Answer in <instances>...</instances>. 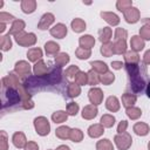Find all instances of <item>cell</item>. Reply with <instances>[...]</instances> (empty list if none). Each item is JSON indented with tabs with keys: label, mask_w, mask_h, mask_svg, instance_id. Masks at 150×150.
Segmentation results:
<instances>
[{
	"label": "cell",
	"mask_w": 150,
	"mask_h": 150,
	"mask_svg": "<svg viewBox=\"0 0 150 150\" xmlns=\"http://www.w3.org/2000/svg\"><path fill=\"white\" fill-rule=\"evenodd\" d=\"M125 70L129 76V84L131 90L135 94H141L146 88V79H148V71L144 63H135V64H127Z\"/></svg>",
	"instance_id": "cell-1"
},
{
	"label": "cell",
	"mask_w": 150,
	"mask_h": 150,
	"mask_svg": "<svg viewBox=\"0 0 150 150\" xmlns=\"http://www.w3.org/2000/svg\"><path fill=\"white\" fill-rule=\"evenodd\" d=\"M1 101H2V109H5L6 107H12L18 103H21V97L19 95L18 89L1 88Z\"/></svg>",
	"instance_id": "cell-2"
},
{
	"label": "cell",
	"mask_w": 150,
	"mask_h": 150,
	"mask_svg": "<svg viewBox=\"0 0 150 150\" xmlns=\"http://www.w3.org/2000/svg\"><path fill=\"white\" fill-rule=\"evenodd\" d=\"M34 128L38 135L40 136H47L50 132V123L45 116H38L34 118Z\"/></svg>",
	"instance_id": "cell-3"
},
{
	"label": "cell",
	"mask_w": 150,
	"mask_h": 150,
	"mask_svg": "<svg viewBox=\"0 0 150 150\" xmlns=\"http://www.w3.org/2000/svg\"><path fill=\"white\" fill-rule=\"evenodd\" d=\"M114 143L118 150H128L132 144V137L127 131L123 134H117L114 137Z\"/></svg>",
	"instance_id": "cell-4"
},
{
	"label": "cell",
	"mask_w": 150,
	"mask_h": 150,
	"mask_svg": "<svg viewBox=\"0 0 150 150\" xmlns=\"http://www.w3.org/2000/svg\"><path fill=\"white\" fill-rule=\"evenodd\" d=\"M15 42L21 47H32L36 43V35L34 33H26L22 32L14 36Z\"/></svg>",
	"instance_id": "cell-5"
},
{
	"label": "cell",
	"mask_w": 150,
	"mask_h": 150,
	"mask_svg": "<svg viewBox=\"0 0 150 150\" xmlns=\"http://www.w3.org/2000/svg\"><path fill=\"white\" fill-rule=\"evenodd\" d=\"M18 91H19V95L21 97V105H22V108L26 109V110L33 109L34 108V101L32 100V94L26 89V87L22 83L18 88Z\"/></svg>",
	"instance_id": "cell-6"
},
{
	"label": "cell",
	"mask_w": 150,
	"mask_h": 150,
	"mask_svg": "<svg viewBox=\"0 0 150 150\" xmlns=\"http://www.w3.org/2000/svg\"><path fill=\"white\" fill-rule=\"evenodd\" d=\"M21 84L19 76L15 73H9L5 77L1 79V88H14L18 89Z\"/></svg>",
	"instance_id": "cell-7"
},
{
	"label": "cell",
	"mask_w": 150,
	"mask_h": 150,
	"mask_svg": "<svg viewBox=\"0 0 150 150\" xmlns=\"http://www.w3.org/2000/svg\"><path fill=\"white\" fill-rule=\"evenodd\" d=\"M32 71V67L29 64V62L25 61V60H20L15 63L14 66V73L19 76V77H28L30 75Z\"/></svg>",
	"instance_id": "cell-8"
},
{
	"label": "cell",
	"mask_w": 150,
	"mask_h": 150,
	"mask_svg": "<svg viewBox=\"0 0 150 150\" xmlns=\"http://www.w3.org/2000/svg\"><path fill=\"white\" fill-rule=\"evenodd\" d=\"M124 20L128 22V23H136L139 21L141 19V13H139V9L137 7H130L129 9H127L124 13Z\"/></svg>",
	"instance_id": "cell-9"
},
{
	"label": "cell",
	"mask_w": 150,
	"mask_h": 150,
	"mask_svg": "<svg viewBox=\"0 0 150 150\" xmlns=\"http://www.w3.org/2000/svg\"><path fill=\"white\" fill-rule=\"evenodd\" d=\"M88 98H89V101H90L91 104L98 105L103 101V91L100 88H97V87H93L88 91Z\"/></svg>",
	"instance_id": "cell-10"
},
{
	"label": "cell",
	"mask_w": 150,
	"mask_h": 150,
	"mask_svg": "<svg viewBox=\"0 0 150 150\" xmlns=\"http://www.w3.org/2000/svg\"><path fill=\"white\" fill-rule=\"evenodd\" d=\"M54 21H55V16L53 13H45L38 23V28L41 30H45V29L49 28L54 23Z\"/></svg>",
	"instance_id": "cell-11"
},
{
	"label": "cell",
	"mask_w": 150,
	"mask_h": 150,
	"mask_svg": "<svg viewBox=\"0 0 150 150\" xmlns=\"http://www.w3.org/2000/svg\"><path fill=\"white\" fill-rule=\"evenodd\" d=\"M49 33H50L52 36H54L56 39H63V38H66V35L68 33V29H67L66 25L60 22V23H56L55 26H53L49 29Z\"/></svg>",
	"instance_id": "cell-12"
},
{
	"label": "cell",
	"mask_w": 150,
	"mask_h": 150,
	"mask_svg": "<svg viewBox=\"0 0 150 150\" xmlns=\"http://www.w3.org/2000/svg\"><path fill=\"white\" fill-rule=\"evenodd\" d=\"M98 114V109H97V105H94V104H88L86 107H83L82 109V112H81V116L82 118L84 120H93L97 116Z\"/></svg>",
	"instance_id": "cell-13"
},
{
	"label": "cell",
	"mask_w": 150,
	"mask_h": 150,
	"mask_svg": "<svg viewBox=\"0 0 150 150\" xmlns=\"http://www.w3.org/2000/svg\"><path fill=\"white\" fill-rule=\"evenodd\" d=\"M25 27H26V22H25L23 20L16 19V20H14V21L12 22L11 28H9V30H8V34H9V35H14V36H16L18 34H20V33L23 32Z\"/></svg>",
	"instance_id": "cell-14"
},
{
	"label": "cell",
	"mask_w": 150,
	"mask_h": 150,
	"mask_svg": "<svg viewBox=\"0 0 150 150\" xmlns=\"http://www.w3.org/2000/svg\"><path fill=\"white\" fill-rule=\"evenodd\" d=\"M12 142H13V144H14L15 148L22 149V148H25V145L27 144L26 135H25L22 131H16V132H14L13 136H12Z\"/></svg>",
	"instance_id": "cell-15"
},
{
	"label": "cell",
	"mask_w": 150,
	"mask_h": 150,
	"mask_svg": "<svg viewBox=\"0 0 150 150\" xmlns=\"http://www.w3.org/2000/svg\"><path fill=\"white\" fill-rule=\"evenodd\" d=\"M48 69H49V67H48V64H47L43 60L38 61V62L33 66V73H34L35 76H39V77L47 75Z\"/></svg>",
	"instance_id": "cell-16"
},
{
	"label": "cell",
	"mask_w": 150,
	"mask_h": 150,
	"mask_svg": "<svg viewBox=\"0 0 150 150\" xmlns=\"http://www.w3.org/2000/svg\"><path fill=\"white\" fill-rule=\"evenodd\" d=\"M100 15L110 26H117L120 23V21H121L120 18H118V15L115 14V13H112V12H101Z\"/></svg>",
	"instance_id": "cell-17"
},
{
	"label": "cell",
	"mask_w": 150,
	"mask_h": 150,
	"mask_svg": "<svg viewBox=\"0 0 150 150\" xmlns=\"http://www.w3.org/2000/svg\"><path fill=\"white\" fill-rule=\"evenodd\" d=\"M130 47H131V50L138 53L145 47V41L139 35H134L130 39Z\"/></svg>",
	"instance_id": "cell-18"
},
{
	"label": "cell",
	"mask_w": 150,
	"mask_h": 150,
	"mask_svg": "<svg viewBox=\"0 0 150 150\" xmlns=\"http://www.w3.org/2000/svg\"><path fill=\"white\" fill-rule=\"evenodd\" d=\"M103 132H104V127L101 123L91 124L88 128V135L91 138H98V137H101L103 135Z\"/></svg>",
	"instance_id": "cell-19"
},
{
	"label": "cell",
	"mask_w": 150,
	"mask_h": 150,
	"mask_svg": "<svg viewBox=\"0 0 150 150\" xmlns=\"http://www.w3.org/2000/svg\"><path fill=\"white\" fill-rule=\"evenodd\" d=\"M42 56H43L42 49L39 48V47L30 48V49H28V52H27V59H28V61H30V62H35V63H36L38 61L42 60Z\"/></svg>",
	"instance_id": "cell-20"
},
{
	"label": "cell",
	"mask_w": 150,
	"mask_h": 150,
	"mask_svg": "<svg viewBox=\"0 0 150 150\" xmlns=\"http://www.w3.org/2000/svg\"><path fill=\"white\" fill-rule=\"evenodd\" d=\"M105 108L109 111H111V112L118 111L120 108H121V104H120L118 98L116 96H112V95L109 96V97H107V100H105Z\"/></svg>",
	"instance_id": "cell-21"
},
{
	"label": "cell",
	"mask_w": 150,
	"mask_h": 150,
	"mask_svg": "<svg viewBox=\"0 0 150 150\" xmlns=\"http://www.w3.org/2000/svg\"><path fill=\"white\" fill-rule=\"evenodd\" d=\"M81 94V86H79L75 81L67 83V96L70 98H75Z\"/></svg>",
	"instance_id": "cell-22"
},
{
	"label": "cell",
	"mask_w": 150,
	"mask_h": 150,
	"mask_svg": "<svg viewBox=\"0 0 150 150\" xmlns=\"http://www.w3.org/2000/svg\"><path fill=\"white\" fill-rule=\"evenodd\" d=\"M79 45H80V47H82V48L91 49V48L94 47V45H95V39H94V36H91V35H89V34L82 35V36H80V39H79Z\"/></svg>",
	"instance_id": "cell-23"
},
{
	"label": "cell",
	"mask_w": 150,
	"mask_h": 150,
	"mask_svg": "<svg viewBox=\"0 0 150 150\" xmlns=\"http://www.w3.org/2000/svg\"><path fill=\"white\" fill-rule=\"evenodd\" d=\"M132 130L138 136H146L149 134V131H150V127L144 122H137V123L134 124Z\"/></svg>",
	"instance_id": "cell-24"
},
{
	"label": "cell",
	"mask_w": 150,
	"mask_h": 150,
	"mask_svg": "<svg viewBox=\"0 0 150 150\" xmlns=\"http://www.w3.org/2000/svg\"><path fill=\"white\" fill-rule=\"evenodd\" d=\"M21 9L25 14H32L36 9V1L35 0H22L21 1Z\"/></svg>",
	"instance_id": "cell-25"
},
{
	"label": "cell",
	"mask_w": 150,
	"mask_h": 150,
	"mask_svg": "<svg viewBox=\"0 0 150 150\" xmlns=\"http://www.w3.org/2000/svg\"><path fill=\"white\" fill-rule=\"evenodd\" d=\"M112 36V30L110 27H103L98 30V40L102 43H108L110 42V39Z\"/></svg>",
	"instance_id": "cell-26"
},
{
	"label": "cell",
	"mask_w": 150,
	"mask_h": 150,
	"mask_svg": "<svg viewBox=\"0 0 150 150\" xmlns=\"http://www.w3.org/2000/svg\"><path fill=\"white\" fill-rule=\"evenodd\" d=\"M45 52L47 55H57L60 53V45L55 41H47L45 43Z\"/></svg>",
	"instance_id": "cell-27"
},
{
	"label": "cell",
	"mask_w": 150,
	"mask_h": 150,
	"mask_svg": "<svg viewBox=\"0 0 150 150\" xmlns=\"http://www.w3.org/2000/svg\"><path fill=\"white\" fill-rule=\"evenodd\" d=\"M90 66H91V69L95 70L96 73H98L100 75H102V74L109 71V70H108V66H107V63L103 62V61H98V60H96V61H91V62H90Z\"/></svg>",
	"instance_id": "cell-28"
},
{
	"label": "cell",
	"mask_w": 150,
	"mask_h": 150,
	"mask_svg": "<svg viewBox=\"0 0 150 150\" xmlns=\"http://www.w3.org/2000/svg\"><path fill=\"white\" fill-rule=\"evenodd\" d=\"M137 101V96L135 94H131V93H124L122 95V104L125 107V108H129V107H134L135 103Z\"/></svg>",
	"instance_id": "cell-29"
},
{
	"label": "cell",
	"mask_w": 150,
	"mask_h": 150,
	"mask_svg": "<svg viewBox=\"0 0 150 150\" xmlns=\"http://www.w3.org/2000/svg\"><path fill=\"white\" fill-rule=\"evenodd\" d=\"M70 27H71V29H73L75 33H82V32H84L87 25H86L84 20H82V19H80V18H75V19L70 22Z\"/></svg>",
	"instance_id": "cell-30"
},
{
	"label": "cell",
	"mask_w": 150,
	"mask_h": 150,
	"mask_svg": "<svg viewBox=\"0 0 150 150\" xmlns=\"http://www.w3.org/2000/svg\"><path fill=\"white\" fill-rule=\"evenodd\" d=\"M70 131H71V129L68 125H61V127L56 128L55 136L60 139H68L70 137Z\"/></svg>",
	"instance_id": "cell-31"
},
{
	"label": "cell",
	"mask_w": 150,
	"mask_h": 150,
	"mask_svg": "<svg viewBox=\"0 0 150 150\" xmlns=\"http://www.w3.org/2000/svg\"><path fill=\"white\" fill-rule=\"evenodd\" d=\"M124 62L127 64H135V63H139V55L138 53L134 52V50H128L124 54Z\"/></svg>",
	"instance_id": "cell-32"
},
{
	"label": "cell",
	"mask_w": 150,
	"mask_h": 150,
	"mask_svg": "<svg viewBox=\"0 0 150 150\" xmlns=\"http://www.w3.org/2000/svg\"><path fill=\"white\" fill-rule=\"evenodd\" d=\"M68 114L67 111H63V110H57L55 112L52 114V121L55 123V124H60V123H63L67 121L68 118Z\"/></svg>",
	"instance_id": "cell-33"
},
{
	"label": "cell",
	"mask_w": 150,
	"mask_h": 150,
	"mask_svg": "<svg viewBox=\"0 0 150 150\" xmlns=\"http://www.w3.org/2000/svg\"><path fill=\"white\" fill-rule=\"evenodd\" d=\"M114 53L115 54H125L127 53V41L125 40H115L114 42Z\"/></svg>",
	"instance_id": "cell-34"
},
{
	"label": "cell",
	"mask_w": 150,
	"mask_h": 150,
	"mask_svg": "<svg viewBox=\"0 0 150 150\" xmlns=\"http://www.w3.org/2000/svg\"><path fill=\"white\" fill-rule=\"evenodd\" d=\"M70 57L67 53H59L57 55H55V66L62 68L63 66H66L69 62Z\"/></svg>",
	"instance_id": "cell-35"
},
{
	"label": "cell",
	"mask_w": 150,
	"mask_h": 150,
	"mask_svg": "<svg viewBox=\"0 0 150 150\" xmlns=\"http://www.w3.org/2000/svg\"><path fill=\"white\" fill-rule=\"evenodd\" d=\"M125 114L127 116L130 118V120H138L141 116H142V110L137 107H129V108H125Z\"/></svg>",
	"instance_id": "cell-36"
},
{
	"label": "cell",
	"mask_w": 150,
	"mask_h": 150,
	"mask_svg": "<svg viewBox=\"0 0 150 150\" xmlns=\"http://www.w3.org/2000/svg\"><path fill=\"white\" fill-rule=\"evenodd\" d=\"M100 52L103 56L105 57H110L112 56L114 53V42H108V43H102L101 48H100Z\"/></svg>",
	"instance_id": "cell-37"
},
{
	"label": "cell",
	"mask_w": 150,
	"mask_h": 150,
	"mask_svg": "<svg viewBox=\"0 0 150 150\" xmlns=\"http://www.w3.org/2000/svg\"><path fill=\"white\" fill-rule=\"evenodd\" d=\"M0 48L2 52H7L12 48V40H11V35L6 34V35H1L0 36Z\"/></svg>",
	"instance_id": "cell-38"
},
{
	"label": "cell",
	"mask_w": 150,
	"mask_h": 150,
	"mask_svg": "<svg viewBox=\"0 0 150 150\" xmlns=\"http://www.w3.org/2000/svg\"><path fill=\"white\" fill-rule=\"evenodd\" d=\"M115 117L112 116V115H110V114H104L102 117H101V120H100V123L104 127V128H112L114 127V124H115Z\"/></svg>",
	"instance_id": "cell-39"
},
{
	"label": "cell",
	"mask_w": 150,
	"mask_h": 150,
	"mask_svg": "<svg viewBox=\"0 0 150 150\" xmlns=\"http://www.w3.org/2000/svg\"><path fill=\"white\" fill-rule=\"evenodd\" d=\"M96 150H114V145L111 143L110 139L108 138H103L97 141L96 143Z\"/></svg>",
	"instance_id": "cell-40"
},
{
	"label": "cell",
	"mask_w": 150,
	"mask_h": 150,
	"mask_svg": "<svg viewBox=\"0 0 150 150\" xmlns=\"http://www.w3.org/2000/svg\"><path fill=\"white\" fill-rule=\"evenodd\" d=\"M75 55L79 60H87L91 56V49H87V48H82L79 47L75 50Z\"/></svg>",
	"instance_id": "cell-41"
},
{
	"label": "cell",
	"mask_w": 150,
	"mask_h": 150,
	"mask_svg": "<svg viewBox=\"0 0 150 150\" xmlns=\"http://www.w3.org/2000/svg\"><path fill=\"white\" fill-rule=\"evenodd\" d=\"M87 75H88V84L89 86L95 87L96 84L100 83V74L96 73L95 70L90 69L89 71H87Z\"/></svg>",
	"instance_id": "cell-42"
},
{
	"label": "cell",
	"mask_w": 150,
	"mask_h": 150,
	"mask_svg": "<svg viewBox=\"0 0 150 150\" xmlns=\"http://www.w3.org/2000/svg\"><path fill=\"white\" fill-rule=\"evenodd\" d=\"M115 81V75L111 71H107L102 75H100V82L104 86H109Z\"/></svg>",
	"instance_id": "cell-43"
},
{
	"label": "cell",
	"mask_w": 150,
	"mask_h": 150,
	"mask_svg": "<svg viewBox=\"0 0 150 150\" xmlns=\"http://www.w3.org/2000/svg\"><path fill=\"white\" fill-rule=\"evenodd\" d=\"M69 139H70L71 142H74V143H80V142L83 139V132H82V130H80V129H77V128L71 129Z\"/></svg>",
	"instance_id": "cell-44"
},
{
	"label": "cell",
	"mask_w": 150,
	"mask_h": 150,
	"mask_svg": "<svg viewBox=\"0 0 150 150\" xmlns=\"http://www.w3.org/2000/svg\"><path fill=\"white\" fill-rule=\"evenodd\" d=\"M130 7H132V1L131 0H118L116 2V8L122 13H124Z\"/></svg>",
	"instance_id": "cell-45"
},
{
	"label": "cell",
	"mask_w": 150,
	"mask_h": 150,
	"mask_svg": "<svg viewBox=\"0 0 150 150\" xmlns=\"http://www.w3.org/2000/svg\"><path fill=\"white\" fill-rule=\"evenodd\" d=\"M79 71H80V68H79L77 66L73 64V66H69V67L66 69L64 76H66L68 80H71V79H75V76H76V74H77Z\"/></svg>",
	"instance_id": "cell-46"
},
{
	"label": "cell",
	"mask_w": 150,
	"mask_h": 150,
	"mask_svg": "<svg viewBox=\"0 0 150 150\" xmlns=\"http://www.w3.org/2000/svg\"><path fill=\"white\" fill-rule=\"evenodd\" d=\"M75 82L79 86H86V84H88V75H87V73L80 70L76 74V76H75Z\"/></svg>",
	"instance_id": "cell-47"
},
{
	"label": "cell",
	"mask_w": 150,
	"mask_h": 150,
	"mask_svg": "<svg viewBox=\"0 0 150 150\" xmlns=\"http://www.w3.org/2000/svg\"><path fill=\"white\" fill-rule=\"evenodd\" d=\"M79 110H80V107H79V104L76 102H69L67 104L66 111H67V114L69 116H76L77 112H79Z\"/></svg>",
	"instance_id": "cell-48"
},
{
	"label": "cell",
	"mask_w": 150,
	"mask_h": 150,
	"mask_svg": "<svg viewBox=\"0 0 150 150\" xmlns=\"http://www.w3.org/2000/svg\"><path fill=\"white\" fill-rule=\"evenodd\" d=\"M0 150H8V136L6 131H0Z\"/></svg>",
	"instance_id": "cell-49"
},
{
	"label": "cell",
	"mask_w": 150,
	"mask_h": 150,
	"mask_svg": "<svg viewBox=\"0 0 150 150\" xmlns=\"http://www.w3.org/2000/svg\"><path fill=\"white\" fill-rule=\"evenodd\" d=\"M114 36H115V40H125V39L128 38V32H127L124 28L118 27V28L115 29Z\"/></svg>",
	"instance_id": "cell-50"
},
{
	"label": "cell",
	"mask_w": 150,
	"mask_h": 150,
	"mask_svg": "<svg viewBox=\"0 0 150 150\" xmlns=\"http://www.w3.org/2000/svg\"><path fill=\"white\" fill-rule=\"evenodd\" d=\"M14 20H16L12 14L6 13V12H1L0 13V23H8V22H13Z\"/></svg>",
	"instance_id": "cell-51"
},
{
	"label": "cell",
	"mask_w": 150,
	"mask_h": 150,
	"mask_svg": "<svg viewBox=\"0 0 150 150\" xmlns=\"http://www.w3.org/2000/svg\"><path fill=\"white\" fill-rule=\"evenodd\" d=\"M139 36L145 41V40H148V41H150V28L148 27V26H142L141 28H139Z\"/></svg>",
	"instance_id": "cell-52"
},
{
	"label": "cell",
	"mask_w": 150,
	"mask_h": 150,
	"mask_svg": "<svg viewBox=\"0 0 150 150\" xmlns=\"http://www.w3.org/2000/svg\"><path fill=\"white\" fill-rule=\"evenodd\" d=\"M127 128H128V121H125V120L121 121V122L118 123V125H117V134H123V132H125V131H127Z\"/></svg>",
	"instance_id": "cell-53"
},
{
	"label": "cell",
	"mask_w": 150,
	"mask_h": 150,
	"mask_svg": "<svg viewBox=\"0 0 150 150\" xmlns=\"http://www.w3.org/2000/svg\"><path fill=\"white\" fill-rule=\"evenodd\" d=\"M23 150H39V145H38L36 142L29 141V142H27V144L25 145Z\"/></svg>",
	"instance_id": "cell-54"
},
{
	"label": "cell",
	"mask_w": 150,
	"mask_h": 150,
	"mask_svg": "<svg viewBox=\"0 0 150 150\" xmlns=\"http://www.w3.org/2000/svg\"><path fill=\"white\" fill-rule=\"evenodd\" d=\"M143 63L150 66V49L144 53V55H143Z\"/></svg>",
	"instance_id": "cell-55"
},
{
	"label": "cell",
	"mask_w": 150,
	"mask_h": 150,
	"mask_svg": "<svg viewBox=\"0 0 150 150\" xmlns=\"http://www.w3.org/2000/svg\"><path fill=\"white\" fill-rule=\"evenodd\" d=\"M123 66H124V63H123L122 61H112V62H111V67H112L114 69H116V70L121 69Z\"/></svg>",
	"instance_id": "cell-56"
},
{
	"label": "cell",
	"mask_w": 150,
	"mask_h": 150,
	"mask_svg": "<svg viewBox=\"0 0 150 150\" xmlns=\"http://www.w3.org/2000/svg\"><path fill=\"white\" fill-rule=\"evenodd\" d=\"M55 150H70V148L68 146V145H64V144H62V145H59Z\"/></svg>",
	"instance_id": "cell-57"
},
{
	"label": "cell",
	"mask_w": 150,
	"mask_h": 150,
	"mask_svg": "<svg viewBox=\"0 0 150 150\" xmlns=\"http://www.w3.org/2000/svg\"><path fill=\"white\" fill-rule=\"evenodd\" d=\"M142 21H143L144 26H148V27L150 28V18H145V19H142Z\"/></svg>",
	"instance_id": "cell-58"
},
{
	"label": "cell",
	"mask_w": 150,
	"mask_h": 150,
	"mask_svg": "<svg viewBox=\"0 0 150 150\" xmlns=\"http://www.w3.org/2000/svg\"><path fill=\"white\" fill-rule=\"evenodd\" d=\"M145 94H146V96L150 98V81L148 82V84H146V88H145Z\"/></svg>",
	"instance_id": "cell-59"
},
{
	"label": "cell",
	"mask_w": 150,
	"mask_h": 150,
	"mask_svg": "<svg viewBox=\"0 0 150 150\" xmlns=\"http://www.w3.org/2000/svg\"><path fill=\"white\" fill-rule=\"evenodd\" d=\"M6 30V23H0V33H4Z\"/></svg>",
	"instance_id": "cell-60"
},
{
	"label": "cell",
	"mask_w": 150,
	"mask_h": 150,
	"mask_svg": "<svg viewBox=\"0 0 150 150\" xmlns=\"http://www.w3.org/2000/svg\"><path fill=\"white\" fill-rule=\"evenodd\" d=\"M148 150H150V141H149V143H148Z\"/></svg>",
	"instance_id": "cell-61"
},
{
	"label": "cell",
	"mask_w": 150,
	"mask_h": 150,
	"mask_svg": "<svg viewBox=\"0 0 150 150\" xmlns=\"http://www.w3.org/2000/svg\"><path fill=\"white\" fill-rule=\"evenodd\" d=\"M49 150H52V149H49Z\"/></svg>",
	"instance_id": "cell-62"
}]
</instances>
